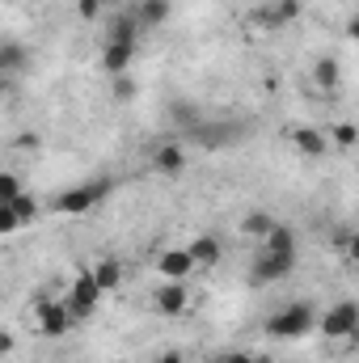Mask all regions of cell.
<instances>
[{"label":"cell","mask_w":359,"mask_h":363,"mask_svg":"<svg viewBox=\"0 0 359 363\" xmlns=\"http://www.w3.org/2000/svg\"><path fill=\"white\" fill-rule=\"evenodd\" d=\"M296 267V237L287 228H270L263 237V250H258V267H254V279L258 283H270V279H283V274Z\"/></svg>","instance_id":"cell-1"},{"label":"cell","mask_w":359,"mask_h":363,"mask_svg":"<svg viewBox=\"0 0 359 363\" xmlns=\"http://www.w3.org/2000/svg\"><path fill=\"white\" fill-rule=\"evenodd\" d=\"M313 325H317L313 304L296 300V304H287V308H279V313L270 317V321H267V334H270V338H300V334H309Z\"/></svg>","instance_id":"cell-4"},{"label":"cell","mask_w":359,"mask_h":363,"mask_svg":"<svg viewBox=\"0 0 359 363\" xmlns=\"http://www.w3.org/2000/svg\"><path fill=\"white\" fill-rule=\"evenodd\" d=\"M190 271H194V262H190L186 245H182V250H165V254L157 258V274H161V279H190Z\"/></svg>","instance_id":"cell-7"},{"label":"cell","mask_w":359,"mask_h":363,"mask_svg":"<svg viewBox=\"0 0 359 363\" xmlns=\"http://www.w3.org/2000/svg\"><path fill=\"white\" fill-rule=\"evenodd\" d=\"M101 4H106V0H77V9H81L85 17H97V9H101Z\"/></svg>","instance_id":"cell-20"},{"label":"cell","mask_w":359,"mask_h":363,"mask_svg":"<svg viewBox=\"0 0 359 363\" xmlns=\"http://www.w3.org/2000/svg\"><path fill=\"white\" fill-rule=\"evenodd\" d=\"M220 363H254V355H245V351H228Z\"/></svg>","instance_id":"cell-22"},{"label":"cell","mask_w":359,"mask_h":363,"mask_svg":"<svg viewBox=\"0 0 359 363\" xmlns=\"http://www.w3.org/2000/svg\"><path fill=\"white\" fill-rule=\"evenodd\" d=\"M186 254H190L194 267H211V262L220 258V241H216V237H194V241L186 245Z\"/></svg>","instance_id":"cell-11"},{"label":"cell","mask_w":359,"mask_h":363,"mask_svg":"<svg viewBox=\"0 0 359 363\" xmlns=\"http://www.w3.org/2000/svg\"><path fill=\"white\" fill-rule=\"evenodd\" d=\"M317 81H321V85H338V64H334V60H321V64H317Z\"/></svg>","instance_id":"cell-18"},{"label":"cell","mask_w":359,"mask_h":363,"mask_svg":"<svg viewBox=\"0 0 359 363\" xmlns=\"http://www.w3.org/2000/svg\"><path fill=\"white\" fill-rule=\"evenodd\" d=\"M131 93H136V85H131L127 77H118V81H114V97H131Z\"/></svg>","instance_id":"cell-21"},{"label":"cell","mask_w":359,"mask_h":363,"mask_svg":"<svg viewBox=\"0 0 359 363\" xmlns=\"http://www.w3.org/2000/svg\"><path fill=\"white\" fill-rule=\"evenodd\" d=\"M241 228H245L250 237H258V241H263L270 228H275V220H270L267 211H254V216H245V224H241Z\"/></svg>","instance_id":"cell-15"},{"label":"cell","mask_w":359,"mask_h":363,"mask_svg":"<svg viewBox=\"0 0 359 363\" xmlns=\"http://www.w3.org/2000/svg\"><path fill=\"white\" fill-rule=\"evenodd\" d=\"M4 89H9V77H0V97H4Z\"/></svg>","instance_id":"cell-25"},{"label":"cell","mask_w":359,"mask_h":363,"mask_svg":"<svg viewBox=\"0 0 359 363\" xmlns=\"http://www.w3.org/2000/svg\"><path fill=\"white\" fill-rule=\"evenodd\" d=\"M110 190H114V182H110V178L85 182V186H72V190H64L60 199H51V211H60V216H85V211H93V207H97Z\"/></svg>","instance_id":"cell-3"},{"label":"cell","mask_w":359,"mask_h":363,"mask_svg":"<svg viewBox=\"0 0 359 363\" xmlns=\"http://www.w3.org/2000/svg\"><path fill=\"white\" fill-rule=\"evenodd\" d=\"M68 325H72V317H68V308H64L60 300L38 304V330H43V334H64Z\"/></svg>","instance_id":"cell-8"},{"label":"cell","mask_w":359,"mask_h":363,"mask_svg":"<svg viewBox=\"0 0 359 363\" xmlns=\"http://www.w3.org/2000/svg\"><path fill=\"white\" fill-rule=\"evenodd\" d=\"M153 169L165 174V178L182 174V169H186V148H182V144H161V148L153 152Z\"/></svg>","instance_id":"cell-9"},{"label":"cell","mask_w":359,"mask_h":363,"mask_svg":"<svg viewBox=\"0 0 359 363\" xmlns=\"http://www.w3.org/2000/svg\"><path fill=\"white\" fill-rule=\"evenodd\" d=\"M153 304L161 317H182L186 304H190V291H186V279H161L157 291H153Z\"/></svg>","instance_id":"cell-5"},{"label":"cell","mask_w":359,"mask_h":363,"mask_svg":"<svg viewBox=\"0 0 359 363\" xmlns=\"http://www.w3.org/2000/svg\"><path fill=\"white\" fill-rule=\"evenodd\" d=\"M136 30H140L136 17H118V21H114L110 43H106V51H101V64H106L110 77H123V72H127V64H131V55H136Z\"/></svg>","instance_id":"cell-2"},{"label":"cell","mask_w":359,"mask_h":363,"mask_svg":"<svg viewBox=\"0 0 359 363\" xmlns=\"http://www.w3.org/2000/svg\"><path fill=\"white\" fill-rule=\"evenodd\" d=\"M17 194H21V182L13 178V174H0V203H9Z\"/></svg>","instance_id":"cell-17"},{"label":"cell","mask_w":359,"mask_h":363,"mask_svg":"<svg viewBox=\"0 0 359 363\" xmlns=\"http://www.w3.org/2000/svg\"><path fill=\"white\" fill-rule=\"evenodd\" d=\"M317 325H321V334H326V338H351V334H355V325H359V308L351 304V300H343V304H334Z\"/></svg>","instance_id":"cell-6"},{"label":"cell","mask_w":359,"mask_h":363,"mask_svg":"<svg viewBox=\"0 0 359 363\" xmlns=\"http://www.w3.org/2000/svg\"><path fill=\"white\" fill-rule=\"evenodd\" d=\"M4 207H9V211H13V216H17V224H30V220H34V216H38V203H34V199H30V194H26V190H21V194H17V199H9V203H4Z\"/></svg>","instance_id":"cell-14"},{"label":"cell","mask_w":359,"mask_h":363,"mask_svg":"<svg viewBox=\"0 0 359 363\" xmlns=\"http://www.w3.org/2000/svg\"><path fill=\"white\" fill-rule=\"evenodd\" d=\"M144 21H165L170 17V0H144Z\"/></svg>","instance_id":"cell-16"},{"label":"cell","mask_w":359,"mask_h":363,"mask_svg":"<svg viewBox=\"0 0 359 363\" xmlns=\"http://www.w3.org/2000/svg\"><path fill=\"white\" fill-rule=\"evenodd\" d=\"M9 351H13V334H4V330H0V355H9Z\"/></svg>","instance_id":"cell-24"},{"label":"cell","mask_w":359,"mask_h":363,"mask_svg":"<svg viewBox=\"0 0 359 363\" xmlns=\"http://www.w3.org/2000/svg\"><path fill=\"white\" fill-rule=\"evenodd\" d=\"M89 274H93V283H97L101 291H110V287H118V283H123V262L106 258V262H97V267H93Z\"/></svg>","instance_id":"cell-12"},{"label":"cell","mask_w":359,"mask_h":363,"mask_svg":"<svg viewBox=\"0 0 359 363\" xmlns=\"http://www.w3.org/2000/svg\"><path fill=\"white\" fill-rule=\"evenodd\" d=\"M292 144H296L304 157H321V152L330 148V140H326L321 131H313V127H296V131H292Z\"/></svg>","instance_id":"cell-10"},{"label":"cell","mask_w":359,"mask_h":363,"mask_svg":"<svg viewBox=\"0 0 359 363\" xmlns=\"http://www.w3.org/2000/svg\"><path fill=\"white\" fill-rule=\"evenodd\" d=\"M157 363H186V359H182L178 351H161V355H157Z\"/></svg>","instance_id":"cell-23"},{"label":"cell","mask_w":359,"mask_h":363,"mask_svg":"<svg viewBox=\"0 0 359 363\" xmlns=\"http://www.w3.org/2000/svg\"><path fill=\"white\" fill-rule=\"evenodd\" d=\"M334 140H338V148H351V144H355V127H351V123H343V127L334 131Z\"/></svg>","instance_id":"cell-19"},{"label":"cell","mask_w":359,"mask_h":363,"mask_svg":"<svg viewBox=\"0 0 359 363\" xmlns=\"http://www.w3.org/2000/svg\"><path fill=\"white\" fill-rule=\"evenodd\" d=\"M30 64V55H26V47H0V77H9V72H21Z\"/></svg>","instance_id":"cell-13"}]
</instances>
